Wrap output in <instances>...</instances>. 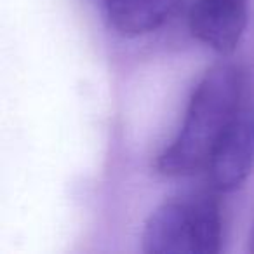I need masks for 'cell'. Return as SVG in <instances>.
I'll list each match as a JSON object with an SVG mask.
<instances>
[{"label": "cell", "mask_w": 254, "mask_h": 254, "mask_svg": "<svg viewBox=\"0 0 254 254\" xmlns=\"http://www.w3.org/2000/svg\"><path fill=\"white\" fill-rule=\"evenodd\" d=\"M249 73L235 63H218L207 70L190 98L178 136L157 157L164 176H191L207 171L242 99Z\"/></svg>", "instance_id": "cell-1"}, {"label": "cell", "mask_w": 254, "mask_h": 254, "mask_svg": "<svg viewBox=\"0 0 254 254\" xmlns=\"http://www.w3.org/2000/svg\"><path fill=\"white\" fill-rule=\"evenodd\" d=\"M221 244V205L205 191L164 200L146 219L141 233V251L146 254H216Z\"/></svg>", "instance_id": "cell-2"}, {"label": "cell", "mask_w": 254, "mask_h": 254, "mask_svg": "<svg viewBox=\"0 0 254 254\" xmlns=\"http://www.w3.org/2000/svg\"><path fill=\"white\" fill-rule=\"evenodd\" d=\"M254 169V78L249 75L242 99L228 131L207 167L212 187L233 191L246 183Z\"/></svg>", "instance_id": "cell-3"}, {"label": "cell", "mask_w": 254, "mask_h": 254, "mask_svg": "<svg viewBox=\"0 0 254 254\" xmlns=\"http://www.w3.org/2000/svg\"><path fill=\"white\" fill-rule=\"evenodd\" d=\"M249 0H195L188 16L191 35L218 54L237 49L247 26Z\"/></svg>", "instance_id": "cell-4"}, {"label": "cell", "mask_w": 254, "mask_h": 254, "mask_svg": "<svg viewBox=\"0 0 254 254\" xmlns=\"http://www.w3.org/2000/svg\"><path fill=\"white\" fill-rule=\"evenodd\" d=\"M108 21L120 35L139 37L166 25L180 0H103Z\"/></svg>", "instance_id": "cell-5"}, {"label": "cell", "mask_w": 254, "mask_h": 254, "mask_svg": "<svg viewBox=\"0 0 254 254\" xmlns=\"http://www.w3.org/2000/svg\"><path fill=\"white\" fill-rule=\"evenodd\" d=\"M249 253L254 254V228H253V233H251V239H249Z\"/></svg>", "instance_id": "cell-6"}]
</instances>
